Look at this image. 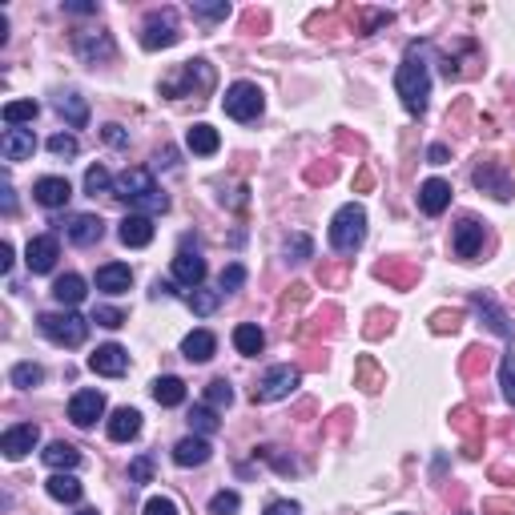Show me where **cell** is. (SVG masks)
<instances>
[{"label":"cell","instance_id":"6da1fadb","mask_svg":"<svg viewBox=\"0 0 515 515\" xmlns=\"http://www.w3.org/2000/svg\"><path fill=\"white\" fill-rule=\"evenodd\" d=\"M394 93H399L402 109L410 117H419L427 109V97H431V69H427V57H423L419 44H410L407 57H402L399 73H394Z\"/></svg>","mask_w":515,"mask_h":515},{"label":"cell","instance_id":"7a4b0ae2","mask_svg":"<svg viewBox=\"0 0 515 515\" xmlns=\"http://www.w3.org/2000/svg\"><path fill=\"white\" fill-rule=\"evenodd\" d=\"M363 242H367V210L358 201H347L331 218V246L339 254H355Z\"/></svg>","mask_w":515,"mask_h":515},{"label":"cell","instance_id":"3957f363","mask_svg":"<svg viewBox=\"0 0 515 515\" xmlns=\"http://www.w3.org/2000/svg\"><path fill=\"white\" fill-rule=\"evenodd\" d=\"M36 326H41V334L49 342L69 347V350L89 339V318H81L77 310H49V315L36 318Z\"/></svg>","mask_w":515,"mask_h":515},{"label":"cell","instance_id":"277c9868","mask_svg":"<svg viewBox=\"0 0 515 515\" xmlns=\"http://www.w3.org/2000/svg\"><path fill=\"white\" fill-rule=\"evenodd\" d=\"M210 89H214V65L206 57L185 61L174 77L161 81V93L166 97H201V93H210Z\"/></svg>","mask_w":515,"mask_h":515},{"label":"cell","instance_id":"5b68a950","mask_svg":"<svg viewBox=\"0 0 515 515\" xmlns=\"http://www.w3.org/2000/svg\"><path fill=\"white\" fill-rule=\"evenodd\" d=\"M222 109H226V117H234V121H258L266 109V93L254 85V81H234V85L226 89Z\"/></svg>","mask_w":515,"mask_h":515},{"label":"cell","instance_id":"8992f818","mask_svg":"<svg viewBox=\"0 0 515 515\" xmlns=\"http://www.w3.org/2000/svg\"><path fill=\"white\" fill-rule=\"evenodd\" d=\"M298 383H302V375H298L290 363H278V367H270L262 375V383L254 386V402H278V399H290V394L298 391Z\"/></svg>","mask_w":515,"mask_h":515},{"label":"cell","instance_id":"52a82bcc","mask_svg":"<svg viewBox=\"0 0 515 515\" xmlns=\"http://www.w3.org/2000/svg\"><path fill=\"white\" fill-rule=\"evenodd\" d=\"M177 12L174 9H153L145 17V33H141V44H145L149 53H158V49H169L177 44Z\"/></svg>","mask_w":515,"mask_h":515},{"label":"cell","instance_id":"ba28073f","mask_svg":"<svg viewBox=\"0 0 515 515\" xmlns=\"http://www.w3.org/2000/svg\"><path fill=\"white\" fill-rule=\"evenodd\" d=\"M472 182H475V190L491 193L495 201H511L515 198V182H511V174H507L499 161H480L475 174H472Z\"/></svg>","mask_w":515,"mask_h":515},{"label":"cell","instance_id":"9c48e42d","mask_svg":"<svg viewBox=\"0 0 515 515\" xmlns=\"http://www.w3.org/2000/svg\"><path fill=\"white\" fill-rule=\"evenodd\" d=\"M73 49H77V57L85 65H105L117 57V44L109 33H77L73 36Z\"/></svg>","mask_w":515,"mask_h":515},{"label":"cell","instance_id":"30bf717a","mask_svg":"<svg viewBox=\"0 0 515 515\" xmlns=\"http://www.w3.org/2000/svg\"><path fill=\"white\" fill-rule=\"evenodd\" d=\"M41 443V427L36 423H17V427H9L4 435H0V451H4V459H25L33 447Z\"/></svg>","mask_w":515,"mask_h":515},{"label":"cell","instance_id":"8fae6325","mask_svg":"<svg viewBox=\"0 0 515 515\" xmlns=\"http://www.w3.org/2000/svg\"><path fill=\"white\" fill-rule=\"evenodd\" d=\"M89 371L93 375H105V378H121L129 371V350H121L117 342H105L89 355Z\"/></svg>","mask_w":515,"mask_h":515},{"label":"cell","instance_id":"7c38bea8","mask_svg":"<svg viewBox=\"0 0 515 515\" xmlns=\"http://www.w3.org/2000/svg\"><path fill=\"white\" fill-rule=\"evenodd\" d=\"M57 258H61V242L53 234H36L25 250V266L33 274H49L57 266Z\"/></svg>","mask_w":515,"mask_h":515},{"label":"cell","instance_id":"4fadbf2b","mask_svg":"<svg viewBox=\"0 0 515 515\" xmlns=\"http://www.w3.org/2000/svg\"><path fill=\"white\" fill-rule=\"evenodd\" d=\"M149 190H158V185H153V174H149V169H141V166H133V169H125V174L113 177V198L129 201V206L137 198H145Z\"/></svg>","mask_w":515,"mask_h":515},{"label":"cell","instance_id":"5bb4252c","mask_svg":"<svg viewBox=\"0 0 515 515\" xmlns=\"http://www.w3.org/2000/svg\"><path fill=\"white\" fill-rule=\"evenodd\" d=\"M101 415H105V394L101 391H77L69 399V419L77 427H93Z\"/></svg>","mask_w":515,"mask_h":515},{"label":"cell","instance_id":"9a60e30c","mask_svg":"<svg viewBox=\"0 0 515 515\" xmlns=\"http://www.w3.org/2000/svg\"><path fill=\"white\" fill-rule=\"evenodd\" d=\"M472 310L483 318V323L491 326V331L499 334V339H511V334H515V323L503 315V310H499V302H495V298H491V294H483V290H475V294H472Z\"/></svg>","mask_w":515,"mask_h":515},{"label":"cell","instance_id":"2e32d148","mask_svg":"<svg viewBox=\"0 0 515 515\" xmlns=\"http://www.w3.org/2000/svg\"><path fill=\"white\" fill-rule=\"evenodd\" d=\"M65 234H69L73 246H97L105 238V222L97 218V214H73V218L65 222Z\"/></svg>","mask_w":515,"mask_h":515},{"label":"cell","instance_id":"e0dca14e","mask_svg":"<svg viewBox=\"0 0 515 515\" xmlns=\"http://www.w3.org/2000/svg\"><path fill=\"white\" fill-rule=\"evenodd\" d=\"M174 278L182 282V286H190V290H198L201 282H206V258H201L198 250L190 254V246L182 242V250H177V258H174Z\"/></svg>","mask_w":515,"mask_h":515},{"label":"cell","instance_id":"ac0fdd59","mask_svg":"<svg viewBox=\"0 0 515 515\" xmlns=\"http://www.w3.org/2000/svg\"><path fill=\"white\" fill-rule=\"evenodd\" d=\"M447 206H451V182H443V177H427V182L419 185V210L427 214V218H439Z\"/></svg>","mask_w":515,"mask_h":515},{"label":"cell","instance_id":"d6986e66","mask_svg":"<svg viewBox=\"0 0 515 515\" xmlns=\"http://www.w3.org/2000/svg\"><path fill=\"white\" fill-rule=\"evenodd\" d=\"M69 198H73L69 177H41V182L33 185V201L44 206V210H61Z\"/></svg>","mask_w":515,"mask_h":515},{"label":"cell","instance_id":"ffe728a7","mask_svg":"<svg viewBox=\"0 0 515 515\" xmlns=\"http://www.w3.org/2000/svg\"><path fill=\"white\" fill-rule=\"evenodd\" d=\"M455 258H463V262H472L475 254L483 250V222L475 218H463L459 226H455Z\"/></svg>","mask_w":515,"mask_h":515},{"label":"cell","instance_id":"44dd1931","mask_svg":"<svg viewBox=\"0 0 515 515\" xmlns=\"http://www.w3.org/2000/svg\"><path fill=\"white\" fill-rule=\"evenodd\" d=\"M117 238H121V246H129V250H141V246L153 242V218L129 214V218H121V226H117Z\"/></svg>","mask_w":515,"mask_h":515},{"label":"cell","instance_id":"7402d4cb","mask_svg":"<svg viewBox=\"0 0 515 515\" xmlns=\"http://www.w3.org/2000/svg\"><path fill=\"white\" fill-rule=\"evenodd\" d=\"M0 153H4V161H28L36 153L33 129H4V137H0Z\"/></svg>","mask_w":515,"mask_h":515},{"label":"cell","instance_id":"603a6c76","mask_svg":"<svg viewBox=\"0 0 515 515\" xmlns=\"http://www.w3.org/2000/svg\"><path fill=\"white\" fill-rule=\"evenodd\" d=\"M133 286V270L125 262H105L97 270V290L101 294H125Z\"/></svg>","mask_w":515,"mask_h":515},{"label":"cell","instance_id":"cb8c5ba5","mask_svg":"<svg viewBox=\"0 0 515 515\" xmlns=\"http://www.w3.org/2000/svg\"><path fill=\"white\" fill-rule=\"evenodd\" d=\"M210 455H214L210 439H201V435H190V439H182V443L174 447L177 467H201V463H210Z\"/></svg>","mask_w":515,"mask_h":515},{"label":"cell","instance_id":"d4e9b609","mask_svg":"<svg viewBox=\"0 0 515 515\" xmlns=\"http://www.w3.org/2000/svg\"><path fill=\"white\" fill-rule=\"evenodd\" d=\"M44 491H49L57 503H81V495H85V488H81V480L73 472H53L49 483H44Z\"/></svg>","mask_w":515,"mask_h":515},{"label":"cell","instance_id":"484cf974","mask_svg":"<svg viewBox=\"0 0 515 515\" xmlns=\"http://www.w3.org/2000/svg\"><path fill=\"white\" fill-rule=\"evenodd\" d=\"M137 435H141V410H133V407L113 410V419H109V439H113V443H129V439H137Z\"/></svg>","mask_w":515,"mask_h":515},{"label":"cell","instance_id":"4316f807","mask_svg":"<svg viewBox=\"0 0 515 515\" xmlns=\"http://www.w3.org/2000/svg\"><path fill=\"white\" fill-rule=\"evenodd\" d=\"M41 459L53 467V472H77L81 467V451L73 443H65V439H57V443H49L41 451Z\"/></svg>","mask_w":515,"mask_h":515},{"label":"cell","instance_id":"83f0119b","mask_svg":"<svg viewBox=\"0 0 515 515\" xmlns=\"http://www.w3.org/2000/svg\"><path fill=\"white\" fill-rule=\"evenodd\" d=\"M214 350H218V339H214L210 331H190L182 339V355L190 358V363H210Z\"/></svg>","mask_w":515,"mask_h":515},{"label":"cell","instance_id":"f1b7e54d","mask_svg":"<svg viewBox=\"0 0 515 515\" xmlns=\"http://www.w3.org/2000/svg\"><path fill=\"white\" fill-rule=\"evenodd\" d=\"M185 145H190V153H198V158H210V153H218V145H222V137H218V129L214 125H193L190 133H185Z\"/></svg>","mask_w":515,"mask_h":515},{"label":"cell","instance_id":"f546056e","mask_svg":"<svg viewBox=\"0 0 515 515\" xmlns=\"http://www.w3.org/2000/svg\"><path fill=\"white\" fill-rule=\"evenodd\" d=\"M234 347H238V355H246V358H258L266 350V334H262V326L258 323H242L234 331Z\"/></svg>","mask_w":515,"mask_h":515},{"label":"cell","instance_id":"4dcf8cb0","mask_svg":"<svg viewBox=\"0 0 515 515\" xmlns=\"http://www.w3.org/2000/svg\"><path fill=\"white\" fill-rule=\"evenodd\" d=\"M57 113H61L73 129H85V125H89V105H85V97H81V93H61V97H57Z\"/></svg>","mask_w":515,"mask_h":515},{"label":"cell","instance_id":"1f68e13d","mask_svg":"<svg viewBox=\"0 0 515 515\" xmlns=\"http://www.w3.org/2000/svg\"><path fill=\"white\" fill-rule=\"evenodd\" d=\"M85 294H89V290H85V278H81V274H65V278L53 282V298L61 306H69V310L77 302H85Z\"/></svg>","mask_w":515,"mask_h":515},{"label":"cell","instance_id":"d6a6232c","mask_svg":"<svg viewBox=\"0 0 515 515\" xmlns=\"http://www.w3.org/2000/svg\"><path fill=\"white\" fill-rule=\"evenodd\" d=\"M153 399H158L161 407H182V402H185V383L177 375L153 378Z\"/></svg>","mask_w":515,"mask_h":515},{"label":"cell","instance_id":"836d02e7","mask_svg":"<svg viewBox=\"0 0 515 515\" xmlns=\"http://www.w3.org/2000/svg\"><path fill=\"white\" fill-rule=\"evenodd\" d=\"M190 431H193V435H201V439L218 435V431H222L218 410H214V407H206V402H201V407H193V410H190Z\"/></svg>","mask_w":515,"mask_h":515},{"label":"cell","instance_id":"e575fe53","mask_svg":"<svg viewBox=\"0 0 515 515\" xmlns=\"http://www.w3.org/2000/svg\"><path fill=\"white\" fill-rule=\"evenodd\" d=\"M36 113H41V105H36V101H9V105H4V125H9V129L33 125Z\"/></svg>","mask_w":515,"mask_h":515},{"label":"cell","instance_id":"d590c367","mask_svg":"<svg viewBox=\"0 0 515 515\" xmlns=\"http://www.w3.org/2000/svg\"><path fill=\"white\" fill-rule=\"evenodd\" d=\"M185 302H190V310H193L198 318H210L214 310L222 306V290H206V286H198L190 298H185Z\"/></svg>","mask_w":515,"mask_h":515},{"label":"cell","instance_id":"8d00e7d4","mask_svg":"<svg viewBox=\"0 0 515 515\" xmlns=\"http://www.w3.org/2000/svg\"><path fill=\"white\" fill-rule=\"evenodd\" d=\"M44 383V367H36V363H17L12 367V386H20V391H33V386Z\"/></svg>","mask_w":515,"mask_h":515},{"label":"cell","instance_id":"74e56055","mask_svg":"<svg viewBox=\"0 0 515 515\" xmlns=\"http://www.w3.org/2000/svg\"><path fill=\"white\" fill-rule=\"evenodd\" d=\"M85 193H89V198H97V193H113V174H109L105 166H89Z\"/></svg>","mask_w":515,"mask_h":515},{"label":"cell","instance_id":"f35d334b","mask_svg":"<svg viewBox=\"0 0 515 515\" xmlns=\"http://www.w3.org/2000/svg\"><path fill=\"white\" fill-rule=\"evenodd\" d=\"M230 402H234V386H230L226 378H214V383L206 386V407H214V410H226Z\"/></svg>","mask_w":515,"mask_h":515},{"label":"cell","instance_id":"ab89813d","mask_svg":"<svg viewBox=\"0 0 515 515\" xmlns=\"http://www.w3.org/2000/svg\"><path fill=\"white\" fill-rule=\"evenodd\" d=\"M133 210H137V214H145V218H153V214H166V210H169V198H166V193H161V190H149L145 198H137V201H133Z\"/></svg>","mask_w":515,"mask_h":515},{"label":"cell","instance_id":"60d3db41","mask_svg":"<svg viewBox=\"0 0 515 515\" xmlns=\"http://www.w3.org/2000/svg\"><path fill=\"white\" fill-rule=\"evenodd\" d=\"M286 258L290 262H306V258H315V242L306 234H290L286 238Z\"/></svg>","mask_w":515,"mask_h":515},{"label":"cell","instance_id":"b9f144b4","mask_svg":"<svg viewBox=\"0 0 515 515\" xmlns=\"http://www.w3.org/2000/svg\"><path fill=\"white\" fill-rule=\"evenodd\" d=\"M242 286H246V266L230 262L226 270H222V278H218V290H222V294H234V290H242Z\"/></svg>","mask_w":515,"mask_h":515},{"label":"cell","instance_id":"7bdbcfd3","mask_svg":"<svg viewBox=\"0 0 515 515\" xmlns=\"http://www.w3.org/2000/svg\"><path fill=\"white\" fill-rule=\"evenodd\" d=\"M193 20H206V25H214V20H226L230 17V4L226 0H218V4H190Z\"/></svg>","mask_w":515,"mask_h":515},{"label":"cell","instance_id":"ee69618b","mask_svg":"<svg viewBox=\"0 0 515 515\" xmlns=\"http://www.w3.org/2000/svg\"><path fill=\"white\" fill-rule=\"evenodd\" d=\"M238 507H242V495H238V491H218V495L210 499V515H238Z\"/></svg>","mask_w":515,"mask_h":515},{"label":"cell","instance_id":"f6af8a7d","mask_svg":"<svg viewBox=\"0 0 515 515\" xmlns=\"http://www.w3.org/2000/svg\"><path fill=\"white\" fill-rule=\"evenodd\" d=\"M499 386H503V399L515 407V355H503L499 363Z\"/></svg>","mask_w":515,"mask_h":515},{"label":"cell","instance_id":"bcb514c9","mask_svg":"<svg viewBox=\"0 0 515 515\" xmlns=\"http://www.w3.org/2000/svg\"><path fill=\"white\" fill-rule=\"evenodd\" d=\"M77 137L73 133H53L49 137V153H57V158H77Z\"/></svg>","mask_w":515,"mask_h":515},{"label":"cell","instance_id":"7dc6e473","mask_svg":"<svg viewBox=\"0 0 515 515\" xmlns=\"http://www.w3.org/2000/svg\"><path fill=\"white\" fill-rule=\"evenodd\" d=\"M93 323L97 326H109V331H117V326H125V310H117V306H97V310H93Z\"/></svg>","mask_w":515,"mask_h":515},{"label":"cell","instance_id":"c3c4849f","mask_svg":"<svg viewBox=\"0 0 515 515\" xmlns=\"http://www.w3.org/2000/svg\"><path fill=\"white\" fill-rule=\"evenodd\" d=\"M129 480L133 483H153V459H149V455H137V459L129 463Z\"/></svg>","mask_w":515,"mask_h":515},{"label":"cell","instance_id":"681fc988","mask_svg":"<svg viewBox=\"0 0 515 515\" xmlns=\"http://www.w3.org/2000/svg\"><path fill=\"white\" fill-rule=\"evenodd\" d=\"M145 515H177V503L169 495H149L145 499Z\"/></svg>","mask_w":515,"mask_h":515},{"label":"cell","instance_id":"f907efd6","mask_svg":"<svg viewBox=\"0 0 515 515\" xmlns=\"http://www.w3.org/2000/svg\"><path fill=\"white\" fill-rule=\"evenodd\" d=\"M101 137H105L113 149H129V133H125L121 125H105V129H101Z\"/></svg>","mask_w":515,"mask_h":515},{"label":"cell","instance_id":"816d5d0a","mask_svg":"<svg viewBox=\"0 0 515 515\" xmlns=\"http://www.w3.org/2000/svg\"><path fill=\"white\" fill-rule=\"evenodd\" d=\"M258 455H262V459H270L282 475H290V472H294V459H282V455H278V447H262V451H258Z\"/></svg>","mask_w":515,"mask_h":515},{"label":"cell","instance_id":"f5cc1de1","mask_svg":"<svg viewBox=\"0 0 515 515\" xmlns=\"http://www.w3.org/2000/svg\"><path fill=\"white\" fill-rule=\"evenodd\" d=\"M65 12H73V17H97V12H101V4H93V0H69V4H65Z\"/></svg>","mask_w":515,"mask_h":515},{"label":"cell","instance_id":"db71d44e","mask_svg":"<svg viewBox=\"0 0 515 515\" xmlns=\"http://www.w3.org/2000/svg\"><path fill=\"white\" fill-rule=\"evenodd\" d=\"M266 515H302V507H298L294 499H274V503L266 507Z\"/></svg>","mask_w":515,"mask_h":515},{"label":"cell","instance_id":"11a10c76","mask_svg":"<svg viewBox=\"0 0 515 515\" xmlns=\"http://www.w3.org/2000/svg\"><path fill=\"white\" fill-rule=\"evenodd\" d=\"M447 158H451V149H447L443 141H439V145H431V149H427V161H431V166H443Z\"/></svg>","mask_w":515,"mask_h":515},{"label":"cell","instance_id":"9f6ffc18","mask_svg":"<svg viewBox=\"0 0 515 515\" xmlns=\"http://www.w3.org/2000/svg\"><path fill=\"white\" fill-rule=\"evenodd\" d=\"M0 206H4V214L17 210V198H12V185L9 182H4V190H0Z\"/></svg>","mask_w":515,"mask_h":515},{"label":"cell","instance_id":"6f0895ef","mask_svg":"<svg viewBox=\"0 0 515 515\" xmlns=\"http://www.w3.org/2000/svg\"><path fill=\"white\" fill-rule=\"evenodd\" d=\"M149 294H153V298H169V294H174V282H161V278H158Z\"/></svg>","mask_w":515,"mask_h":515},{"label":"cell","instance_id":"680465c9","mask_svg":"<svg viewBox=\"0 0 515 515\" xmlns=\"http://www.w3.org/2000/svg\"><path fill=\"white\" fill-rule=\"evenodd\" d=\"M0 270H4V274L12 270V246H9V242L0 246Z\"/></svg>","mask_w":515,"mask_h":515},{"label":"cell","instance_id":"91938a15","mask_svg":"<svg viewBox=\"0 0 515 515\" xmlns=\"http://www.w3.org/2000/svg\"><path fill=\"white\" fill-rule=\"evenodd\" d=\"M77 515H101V511H97V507H81Z\"/></svg>","mask_w":515,"mask_h":515},{"label":"cell","instance_id":"94428289","mask_svg":"<svg viewBox=\"0 0 515 515\" xmlns=\"http://www.w3.org/2000/svg\"><path fill=\"white\" fill-rule=\"evenodd\" d=\"M459 515H472V511H459Z\"/></svg>","mask_w":515,"mask_h":515}]
</instances>
